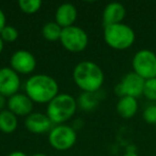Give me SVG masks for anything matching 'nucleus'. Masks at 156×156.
<instances>
[{
	"mask_svg": "<svg viewBox=\"0 0 156 156\" xmlns=\"http://www.w3.org/2000/svg\"><path fill=\"white\" fill-rule=\"evenodd\" d=\"M75 83L83 92L95 93L104 83V73L98 64L91 61L78 63L73 71Z\"/></svg>",
	"mask_w": 156,
	"mask_h": 156,
	"instance_id": "1",
	"label": "nucleus"
},
{
	"mask_svg": "<svg viewBox=\"0 0 156 156\" xmlns=\"http://www.w3.org/2000/svg\"><path fill=\"white\" fill-rule=\"evenodd\" d=\"M26 94L35 103H49L58 95L59 86L51 76L45 74L33 75L26 81Z\"/></svg>",
	"mask_w": 156,
	"mask_h": 156,
	"instance_id": "2",
	"label": "nucleus"
},
{
	"mask_svg": "<svg viewBox=\"0 0 156 156\" xmlns=\"http://www.w3.org/2000/svg\"><path fill=\"white\" fill-rule=\"evenodd\" d=\"M77 107L75 98L69 94H58L52 98L47 106L46 115L54 124L60 125L74 115Z\"/></svg>",
	"mask_w": 156,
	"mask_h": 156,
	"instance_id": "3",
	"label": "nucleus"
},
{
	"mask_svg": "<svg viewBox=\"0 0 156 156\" xmlns=\"http://www.w3.org/2000/svg\"><path fill=\"white\" fill-rule=\"evenodd\" d=\"M136 34L128 25L123 23L109 25L104 29V40L113 49L124 50L134 44Z\"/></svg>",
	"mask_w": 156,
	"mask_h": 156,
	"instance_id": "4",
	"label": "nucleus"
},
{
	"mask_svg": "<svg viewBox=\"0 0 156 156\" xmlns=\"http://www.w3.org/2000/svg\"><path fill=\"white\" fill-rule=\"evenodd\" d=\"M134 72L144 80L156 77V54L150 49H141L133 58Z\"/></svg>",
	"mask_w": 156,
	"mask_h": 156,
	"instance_id": "5",
	"label": "nucleus"
},
{
	"mask_svg": "<svg viewBox=\"0 0 156 156\" xmlns=\"http://www.w3.org/2000/svg\"><path fill=\"white\" fill-rule=\"evenodd\" d=\"M60 42L69 51L80 52L87 47L89 39L83 29L77 26H71L62 29Z\"/></svg>",
	"mask_w": 156,
	"mask_h": 156,
	"instance_id": "6",
	"label": "nucleus"
},
{
	"mask_svg": "<svg viewBox=\"0 0 156 156\" xmlns=\"http://www.w3.org/2000/svg\"><path fill=\"white\" fill-rule=\"evenodd\" d=\"M77 135L73 127L64 124L56 125L49 132V141L50 145L58 151H65L69 150L75 144Z\"/></svg>",
	"mask_w": 156,
	"mask_h": 156,
	"instance_id": "7",
	"label": "nucleus"
},
{
	"mask_svg": "<svg viewBox=\"0 0 156 156\" xmlns=\"http://www.w3.org/2000/svg\"><path fill=\"white\" fill-rule=\"evenodd\" d=\"M144 79L137 75L135 72L127 73L120 83L115 87V93L120 98L130 96V98H138L143 95V87H144Z\"/></svg>",
	"mask_w": 156,
	"mask_h": 156,
	"instance_id": "8",
	"label": "nucleus"
},
{
	"mask_svg": "<svg viewBox=\"0 0 156 156\" xmlns=\"http://www.w3.org/2000/svg\"><path fill=\"white\" fill-rule=\"evenodd\" d=\"M20 87V79L14 69L9 67L0 69V94L11 98L17 93Z\"/></svg>",
	"mask_w": 156,
	"mask_h": 156,
	"instance_id": "9",
	"label": "nucleus"
},
{
	"mask_svg": "<svg viewBox=\"0 0 156 156\" xmlns=\"http://www.w3.org/2000/svg\"><path fill=\"white\" fill-rule=\"evenodd\" d=\"M35 65H37V61L34 56L27 50H17L11 57L12 69H14L16 73L30 74L34 71Z\"/></svg>",
	"mask_w": 156,
	"mask_h": 156,
	"instance_id": "10",
	"label": "nucleus"
},
{
	"mask_svg": "<svg viewBox=\"0 0 156 156\" xmlns=\"http://www.w3.org/2000/svg\"><path fill=\"white\" fill-rule=\"evenodd\" d=\"M25 125L29 132L33 134H44L50 132L52 128V123L47 115L40 112H32L26 118Z\"/></svg>",
	"mask_w": 156,
	"mask_h": 156,
	"instance_id": "11",
	"label": "nucleus"
},
{
	"mask_svg": "<svg viewBox=\"0 0 156 156\" xmlns=\"http://www.w3.org/2000/svg\"><path fill=\"white\" fill-rule=\"evenodd\" d=\"M8 107L15 115H27L32 113L33 102L27 94L16 93L8 101Z\"/></svg>",
	"mask_w": 156,
	"mask_h": 156,
	"instance_id": "12",
	"label": "nucleus"
},
{
	"mask_svg": "<svg viewBox=\"0 0 156 156\" xmlns=\"http://www.w3.org/2000/svg\"><path fill=\"white\" fill-rule=\"evenodd\" d=\"M126 14V10L122 3L119 2H111L105 7L103 12V23L104 26L109 25L121 24L124 20Z\"/></svg>",
	"mask_w": 156,
	"mask_h": 156,
	"instance_id": "13",
	"label": "nucleus"
},
{
	"mask_svg": "<svg viewBox=\"0 0 156 156\" xmlns=\"http://www.w3.org/2000/svg\"><path fill=\"white\" fill-rule=\"evenodd\" d=\"M56 23L61 28L73 26L77 18V10L72 3H63L56 11Z\"/></svg>",
	"mask_w": 156,
	"mask_h": 156,
	"instance_id": "14",
	"label": "nucleus"
},
{
	"mask_svg": "<svg viewBox=\"0 0 156 156\" xmlns=\"http://www.w3.org/2000/svg\"><path fill=\"white\" fill-rule=\"evenodd\" d=\"M117 111L124 119H130L138 111V102L137 98L130 96H123L120 98L117 104Z\"/></svg>",
	"mask_w": 156,
	"mask_h": 156,
	"instance_id": "15",
	"label": "nucleus"
},
{
	"mask_svg": "<svg viewBox=\"0 0 156 156\" xmlns=\"http://www.w3.org/2000/svg\"><path fill=\"white\" fill-rule=\"evenodd\" d=\"M17 127V118L10 110L0 112V130L5 134H11Z\"/></svg>",
	"mask_w": 156,
	"mask_h": 156,
	"instance_id": "16",
	"label": "nucleus"
},
{
	"mask_svg": "<svg viewBox=\"0 0 156 156\" xmlns=\"http://www.w3.org/2000/svg\"><path fill=\"white\" fill-rule=\"evenodd\" d=\"M61 33H62V28L56 22L46 23L42 29V34L48 41L54 42L57 40H60Z\"/></svg>",
	"mask_w": 156,
	"mask_h": 156,
	"instance_id": "17",
	"label": "nucleus"
},
{
	"mask_svg": "<svg viewBox=\"0 0 156 156\" xmlns=\"http://www.w3.org/2000/svg\"><path fill=\"white\" fill-rule=\"evenodd\" d=\"M20 10L27 14H33L40 10L42 1L40 0H20L18 2Z\"/></svg>",
	"mask_w": 156,
	"mask_h": 156,
	"instance_id": "18",
	"label": "nucleus"
},
{
	"mask_svg": "<svg viewBox=\"0 0 156 156\" xmlns=\"http://www.w3.org/2000/svg\"><path fill=\"white\" fill-rule=\"evenodd\" d=\"M79 104H80L81 108L85 110H91L98 104V101L95 98V93H87L83 92L81 96L79 98Z\"/></svg>",
	"mask_w": 156,
	"mask_h": 156,
	"instance_id": "19",
	"label": "nucleus"
},
{
	"mask_svg": "<svg viewBox=\"0 0 156 156\" xmlns=\"http://www.w3.org/2000/svg\"><path fill=\"white\" fill-rule=\"evenodd\" d=\"M143 95L152 102H156V77L144 81Z\"/></svg>",
	"mask_w": 156,
	"mask_h": 156,
	"instance_id": "20",
	"label": "nucleus"
},
{
	"mask_svg": "<svg viewBox=\"0 0 156 156\" xmlns=\"http://www.w3.org/2000/svg\"><path fill=\"white\" fill-rule=\"evenodd\" d=\"M0 37L2 39V41L12 43L18 37V31L16 30V28L12 26H5L0 33Z\"/></svg>",
	"mask_w": 156,
	"mask_h": 156,
	"instance_id": "21",
	"label": "nucleus"
},
{
	"mask_svg": "<svg viewBox=\"0 0 156 156\" xmlns=\"http://www.w3.org/2000/svg\"><path fill=\"white\" fill-rule=\"evenodd\" d=\"M142 118L147 124H156V105L152 104L145 107L142 113Z\"/></svg>",
	"mask_w": 156,
	"mask_h": 156,
	"instance_id": "22",
	"label": "nucleus"
},
{
	"mask_svg": "<svg viewBox=\"0 0 156 156\" xmlns=\"http://www.w3.org/2000/svg\"><path fill=\"white\" fill-rule=\"evenodd\" d=\"M5 26H7V24H5V15L2 12V10L0 9V33H1V31L3 30V28Z\"/></svg>",
	"mask_w": 156,
	"mask_h": 156,
	"instance_id": "23",
	"label": "nucleus"
},
{
	"mask_svg": "<svg viewBox=\"0 0 156 156\" xmlns=\"http://www.w3.org/2000/svg\"><path fill=\"white\" fill-rule=\"evenodd\" d=\"M5 103H7L5 96H3L2 94H0V112L3 110V107L5 106Z\"/></svg>",
	"mask_w": 156,
	"mask_h": 156,
	"instance_id": "24",
	"label": "nucleus"
},
{
	"mask_svg": "<svg viewBox=\"0 0 156 156\" xmlns=\"http://www.w3.org/2000/svg\"><path fill=\"white\" fill-rule=\"evenodd\" d=\"M9 156H27V155L22 151H14L11 154H9Z\"/></svg>",
	"mask_w": 156,
	"mask_h": 156,
	"instance_id": "25",
	"label": "nucleus"
},
{
	"mask_svg": "<svg viewBox=\"0 0 156 156\" xmlns=\"http://www.w3.org/2000/svg\"><path fill=\"white\" fill-rule=\"evenodd\" d=\"M123 156H139L136 152H126Z\"/></svg>",
	"mask_w": 156,
	"mask_h": 156,
	"instance_id": "26",
	"label": "nucleus"
},
{
	"mask_svg": "<svg viewBox=\"0 0 156 156\" xmlns=\"http://www.w3.org/2000/svg\"><path fill=\"white\" fill-rule=\"evenodd\" d=\"M2 49H3V41H2V39L0 37V54L2 52Z\"/></svg>",
	"mask_w": 156,
	"mask_h": 156,
	"instance_id": "27",
	"label": "nucleus"
},
{
	"mask_svg": "<svg viewBox=\"0 0 156 156\" xmlns=\"http://www.w3.org/2000/svg\"><path fill=\"white\" fill-rule=\"evenodd\" d=\"M32 156H47V155H45V154H42V153H37V154H34V155H32Z\"/></svg>",
	"mask_w": 156,
	"mask_h": 156,
	"instance_id": "28",
	"label": "nucleus"
}]
</instances>
